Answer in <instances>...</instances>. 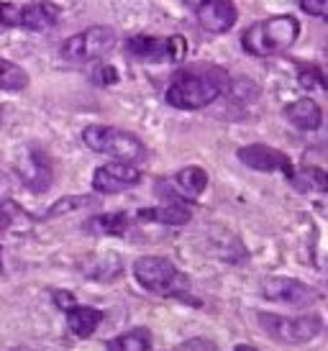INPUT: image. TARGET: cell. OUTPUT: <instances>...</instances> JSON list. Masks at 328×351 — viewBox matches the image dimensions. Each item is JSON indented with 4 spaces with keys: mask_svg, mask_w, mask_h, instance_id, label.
Segmentation results:
<instances>
[{
    "mask_svg": "<svg viewBox=\"0 0 328 351\" xmlns=\"http://www.w3.org/2000/svg\"><path fill=\"white\" fill-rule=\"evenodd\" d=\"M229 85V77L221 69H208V72H180L174 75L169 88L164 93V100L180 110H200L211 106L223 95Z\"/></svg>",
    "mask_w": 328,
    "mask_h": 351,
    "instance_id": "obj_1",
    "label": "cell"
},
{
    "mask_svg": "<svg viewBox=\"0 0 328 351\" xmlns=\"http://www.w3.org/2000/svg\"><path fill=\"white\" fill-rule=\"evenodd\" d=\"M300 34V23L295 16H272L267 21H257L242 34V47L251 57H274L288 51Z\"/></svg>",
    "mask_w": 328,
    "mask_h": 351,
    "instance_id": "obj_2",
    "label": "cell"
},
{
    "mask_svg": "<svg viewBox=\"0 0 328 351\" xmlns=\"http://www.w3.org/2000/svg\"><path fill=\"white\" fill-rule=\"evenodd\" d=\"M134 277L136 282L141 285L144 290H149V293L195 302L190 298V277L185 272H180L164 256H141V259H136Z\"/></svg>",
    "mask_w": 328,
    "mask_h": 351,
    "instance_id": "obj_3",
    "label": "cell"
},
{
    "mask_svg": "<svg viewBox=\"0 0 328 351\" xmlns=\"http://www.w3.org/2000/svg\"><path fill=\"white\" fill-rule=\"evenodd\" d=\"M82 141L87 149H93L97 154L113 156L116 162H124V165H139L146 159L144 141L128 131H121V128L87 126L82 131Z\"/></svg>",
    "mask_w": 328,
    "mask_h": 351,
    "instance_id": "obj_4",
    "label": "cell"
},
{
    "mask_svg": "<svg viewBox=\"0 0 328 351\" xmlns=\"http://www.w3.org/2000/svg\"><path fill=\"white\" fill-rule=\"evenodd\" d=\"M116 41L118 36L110 26H90V29L69 36L59 47V54H62V59H67V62L85 64V62H95V59L106 57L108 51L116 47Z\"/></svg>",
    "mask_w": 328,
    "mask_h": 351,
    "instance_id": "obj_5",
    "label": "cell"
},
{
    "mask_svg": "<svg viewBox=\"0 0 328 351\" xmlns=\"http://www.w3.org/2000/svg\"><path fill=\"white\" fill-rule=\"evenodd\" d=\"M257 321H259V326L270 333L274 341H282V343L313 341V339L323 331L320 315L288 318V315H274V313H257Z\"/></svg>",
    "mask_w": 328,
    "mask_h": 351,
    "instance_id": "obj_6",
    "label": "cell"
},
{
    "mask_svg": "<svg viewBox=\"0 0 328 351\" xmlns=\"http://www.w3.org/2000/svg\"><path fill=\"white\" fill-rule=\"evenodd\" d=\"M126 51L139 62H183L187 54V41L185 36L156 39V36L139 34L126 41Z\"/></svg>",
    "mask_w": 328,
    "mask_h": 351,
    "instance_id": "obj_7",
    "label": "cell"
},
{
    "mask_svg": "<svg viewBox=\"0 0 328 351\" xmlns=\"http://www.w3.org/2000/svg\"><path fill=\"white\" fill-rule=\"evenodd\" d=\"M261 295L272 302H282L290 308H308L320 300V293L310 285L292 277H270L261 282Z\"/></svg>",
    "mask_w": 328,
    "mask_h": 351,
    "instance_id": "obj_8",
    "label": "cell"
},
{
    "mask_svg": "<svg viewBox=\"0 0 328 351\" xmlns=\"http://www.w3.org/2000/svg\"><path fill=\"white\" fill-rule=\"evenodd\" d=\"M239 162L246 165L249 169H257V172H282V175L292 177L295 175V167H292V159H290L285 152L274 147H267V144H249V147H242L236 152Z\"/></svg>",
    "mask_w": 328,
    "mask_h": 351,
    "instance_id": "obj_9",
    "label": "cell"
},
{
    "mask_svg": "<svg viewBox=\"0 0 328 351\" xmlns=\"http://www.w3.org/2000/svg\"><path fill=\"white\" fill-rule=\"evenodd\" d=\"M139 182H141V172L134 165H124V162L97 167L93 175V190L100 195H113V193L128 190Z\"/></svg>",
    "mask_w": 328,
    "mask_h": 351,
    "instance_id": "obj_10",
    "label": "cell"
},
{
    "mask_svg": "<svg viewBox=\"0 0 328 351\" xmlns=\"http://www.w3.org/2000/svg\"><path fill=\"white\" fill-rule=\"evenodd\" d=\"M19 177L31 193H44V190H49L51 177H54V167H51V159H49L47 152L31 147L26 152V156H23V162L19 165Z\"/></svg>",
    "mask_w": 328,
    "mask_h": 351,
    "instance_id": "obj_11",
    "label": "cell"
},
{
    "mask_svg": "<svg viewBox=\"0 0 328 351\" xmlns=\"http://www.w3.org/2000/svg\"><path fill=\"white\" fill-rule=\"evenodd\" d=\"M239 10L231 0H203L198 5V21L211 34H226L236 26Z\"/></svg>",
    "mask_w": 328,
    "mask_h": 351,
    "instance_id": "obj_12",
    "label": "cell"
},
{
    "mask_svg": "<svg viewBox=\"0 0 328 351\" xmlns=\"http://www.w3.org/2000/svg\"><path fill=\"white\" fill-rule=\"evenodd\" d=\"M62 8L51 0H34L29 5L19 8V26L26 31H47L57 26Z\"/></svg>",
    "mask_w": 328,
    "mask_h": 351,
    "instance_id": "obj_13",
    "label": "cell"
},
{
    "mask_svg": "<svg viewBox=\"0 0 328 351\" xmlns=\"http://www.w3.org/2000/svg\"><path fill=\"white\" fill-rule=\"evenodd\" d=\"M285 118L300 131H316L323 123V110L313 98H300L285 108Z\"/></svg>",
    "mask_w": 328,
    "mask_h": 351,
    "instance_id": "obj_14",
    "label": "cell"
},
{
    "mask_svg": "<svg viewBox=\"0 0 328 351\" xmlns=\"http://www.w3.org/2000/svg\"><path fill=\"white\" fill-rule=\"evenodd\" d=\"M139 221L144 223H164V226H185L190 223V208H185L183 203H169V205H159V208H141L136 213Z\"/></svg>",
    "mask_w": 328,
    "mask_h": 351,
    "instance_id": "obj_15",
    "label": "cell"
},
{
    "mask_svg": "<svg viewBox=\"0 0 328 351\" xmlns=\"http://www.w3.org/2000/svg\"><path fill=\"white\" fill-rule=\"evenodd\" d=\"M67 326L69 331L80 336V339H87L97 331V326L103 323V313L97 308H90V305H69L67 311Z\"/></svg>",
    "mask_w": 328,
    "mask_h": 351,
    "instance_id": "obj_16",
    "label": "cell"
},
{
    "mask_svg": "<svg viewBox=\"0 0 328 351\" xmlns=\"http://www.w3.org/2000/svg\"><path fill=\"white\" fill-rule=\"evenodd\" d=\"M174 185L180 187V193L187 197L203 195V190L208 187V172L203 167H185L174 175Z\"/></svg>",
    "mask_w": 328,
    "mask_h": 351,
    "instance_id": "obj_17",
    "label": "cell"
},
{
    "mask_svg": "<svg viewBox=\"0 0 328 351\" xmlns=\"http://www.w3.org/2000/svg\"><path fill=\"white\" fill-rule=\"evenodd\" d=\"M128 215L126 213H106V215H95L85 223V228L90 234H106V236H126L128 231Z\"/></svg>",
    "mask_w": 328,
    "mask_h": 351,
    "instance_id": "obj_18",
    "label": "cell"
},
{
    "mask_svg": "<svg viewBox=\"0 0 328 351\" xmlns=\"http://www.w3.org/2000/svg\"><path fill=\"white\" fill-rule=\"evenodd\" d=\"M108 351H149L152 349V333L146 328H134L128 333H121L106 343Z\"/></svg>",
    "mask_w": 328,
    "mask_h": 351,
    "instance_id": "obj_19",
    "label": "cell"
},
{
    "mask_svg": "<svg viewBox=\"0 0 328 351\" xmlns=\"http://www.w3.org/2000/svg\"><path fill=\"white\" fill-rule=\"evenodd\" d=\"M26 88H29V75H26V69H21L19 64H13V62L0 57V90L19 93V90H26Z\"/></svg>",
    "mask_w": 328,
    "mask_h": 351,
    "instance_id": "obj_20",
    "label": "cell"
},
{
    "mask_svg": "<svg viewBox=\"0 0 328 351\" xmlns=\"http://www.w3.org/2000/svg\"><path fill=\"white\" fill-rule=\"evenodd\" d=\"M290 182L298 187L300 193H308V190H316V193H323L328 187L326 172L318 169V167H305L303 172H295L290 177Z\"/></svg>",
    "mask_w": 328,
    "mask_h": 351,
    "instance_id": "obj_21",
    "label": "cell"
},
{
    "mask_svg": "<svg viewBox=\"0 0 328 351\" xmlns=\"http://www.w3.org/2000/svg\"><path fill=\"white\" fill-rule=\"evenodd\" d=\"M93 205H97L95 197H87V195H69V197H62V200H57L54 205H49L47 213L41 215V218H44V221H49V218H57V215L72 213V210H82V208H93Z\"/></svg>",
    "mask_w": 328,
    "mask_h": 351,
    "instance_id": "obj_22",
    "label": "cell"
},
{
    "mask_svg": "<svg viewBox=\"0 0 328 351\" xmlns=\"http://www.w3.org/2000/svg\"><path fill=\"white\" fill-rule=\"evenodd\" d=\"M300 85H303L305 90L326 88V80H323V72H320L318 67L300 69Z\"/></svg>",
    "mask_w": 328,
    "mask_h": 351,
    "instance_id": "obj_23",
    "label": "cell"
},
{
    "mask_svg": "<svg viewBox=\"0 0 328 351\" xmlns=\"http://www.w3.org/2000/svg\"><path fill=\"white\" fill-rule=\"evenodd\" d=\"M19 215H23V213H21V208L13 203V200L0 205V231H8L10 226L19 221Z\"/></svg>",
    "mask_w": 328,
    "mask_h": 351,
    "instance_id": "obj_24",
    "label": "cell"
},
{
    "mask_svg": "<svg viewBox=\"0 0 328 351\" xmlns=\"http://www.w3.org/2000/svg\"><path fill=\"white\" fill-rule=\"evenodd\" d=\"M93 82L95 85H113V82H118V72L110 64H100L93 72Z\"/></svg>",
    "mask_w": 328,
    "mask_h": 351,
    "instance_id": "obj_25",
    "label": "cell"
},
{
    "mask_svg": "<svg viewBox=\"0 0 328 351\" xmlns=\"http://www.w3.org/2000/svg\"><path fill=\"white\" fill-rule=\"evenodd\" d=\"M0 26L10 29V26H19V8L10 5V3H0Z\"/></svg>",
    "mask_w": 328,
    "mask_h": 351,
    "instance_id": "obj_26",
    "label": "cell"
},
{
    "mask_svg": "<svg viewBox=\"0 0 328 351\" xmlns=\"http://www.w3.org/2000/svg\"><path fill=\"white\" fill-rule=\"evenodd\" d=\"M326 3L328 0H300V8L316 19H326Z\"/></svg>",
    "mask_w": 328,
    "mask_h": 351,
    "instance_id": "obj_27",
    "label": "cell"
},
{
    "mask_svg": "<svg viewBox=\"0 0 328 351\" xmlns=\"http://www.w3.org/2000/svg\"><path fill=\"white\" fill-rule=\"evenodd\" d=\"M10 200V180L5 172H0V205Z\"/></svg>",
    "mask_w": 328,
    "mask_h": 351,
    "instance_id": "obj_28",
    "label": "cell"
},
{
    "mask_svg": "<svg viewBox=\"0 0 328 351\" xmlns=\"http://www.w3.org/2000/svg\"><path fill=\"white\" fill-rule=\"evenodd\" d=\"M233 351H259V349H254V346H246V343H239Z\"/></svg>",
    "mask_w": 328,
    "mask_h": 351,
    "instance_id": "obj_29",
    "label": "cell"
},
{
    "mask_svg": "<svg viewBox=\"0 0 328 351\" xmlns=\"http://www.w3.org/2000/svg\"><path fill=\"white\" fill-rule=\"evenodd\" d=\"M185 3H190V5H195V8H198V5L203 3V0H185Z\"/></svg>",
    "mask_w": 328,
    "mask_h": 351,
    "instance_id": "obj_30",
    "label": "cell"
},
{
    "mask_svg": "<svg viewBox=\"0 0 328 351\" xmlns=\"http://www.w3.org/2000/svg\"><path fill=\"white\" fill-rule=\"evenodd\" d=\"M0 274H3V252H0Z\"/></svg>",
    "mask_w": 328,
    "mask_h": 351,
    "instance_id": "obj_31",
    "label": "cell"
},
{
    "mask_svg": "<svg viewBox=\"0 0 328 351\" xmlns=\"http://www.w3.org/2000/svg\"><path fill=\"white\" fill-rule=\"evenodd\" d=\"M0 116H3V110H0Z\"/></svg>",
    "mask_w": 328,
    "mask_h": 351,
    "instance_id": "obj_32",
    "label": "cell"
}]
</instances>
